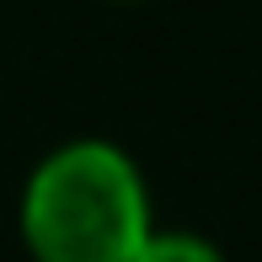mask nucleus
<instances>
[{"label": "nucleus", "instance_id": "nucleus-1", "mask_svg": "<svg viewBox=\"0 0 262 262\" xmlns=\"http://www.w3.org/2000/svg\"><path fill=\"white\" fill-rule=\"evenodd\" d=\"M16 225L32 262H134L156 230L150 182L113 139H64L27 171Z\"/></svg>", "mask_w": 262, "mask_h": 262}, {"label": "nucleus", "instance_id": "nucleus-2", "mask_svg": "<svg viewBox=\"0 0 262 262\" xmlns=\"http://www.w3.org/2000/svg\"><path fill=\"white\" fill-rule=\"evenodd\" d=\"M134 262H225V252L209 241V235H198V230H150V241H145V252H139Z\"/></svg>", "mask_w": 262, "mask_h": 262}, {"label": "nucleus", "instance_id": "nucleus-3", "mask_svg": "<svg viewBox=\"0 0 262 262\" xmlns=\"http://www.w3.org/2000/svg\"><path fill=\"white\" fill-rule=\"evenodd\" d=\"M123 6H128V0H123Z\"/></svg>", "mask_w": 262, "mask_h": 262}]
</instances>
